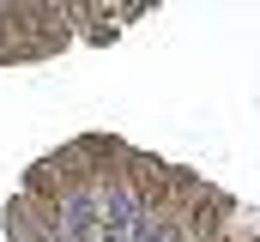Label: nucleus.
<instances>
[{
  "instance_id": "f257e3e1",
  "label": "nucleus",
  "mask_w": 260,
  "mask_h": 242,
  "mask_svg": "<svg viewBox=\"0 0 260 242\" xmlns=\"http://www.w3.org/2000/svg\"><path fill=\"white\" fill-rule=\"evenodd\" d=\"M218 242H260V206H224Z\"/></svg>"
}]
</instances>
